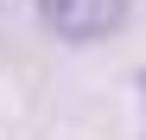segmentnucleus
<instances>
[{
    "mask_svg": "<svg viewBox=\"0 0 146 140\" xmlns=\"http://www.w3.org/2000/svg\"><path fill=\"white\" fill-rule=\"evenodd\" d=\"M38 7V26L64 38V45H95V38H114L127 26V7L133 0H32Z\"/></svg>",
    "mask_w": 146,
    "mask_h": 140,
    "instance_id": "nucleus-1",
    "label": "nucleus"
},
{
    "mask_svg": "<svg viewBox=\"0 0 146 140\" xmlns=\"http://www.w3.org/2000/svg\"><path fill=\"white\" fill-rule=\"evenodd\" d=\"M133 96H140V127H146V70L133 77Z\"/></svg>",
    "mask_w": 146,
    "mask_h": 140,
    "instance_id": "nucleus-2",
    "label": "nucleus"
}]
</instances>
